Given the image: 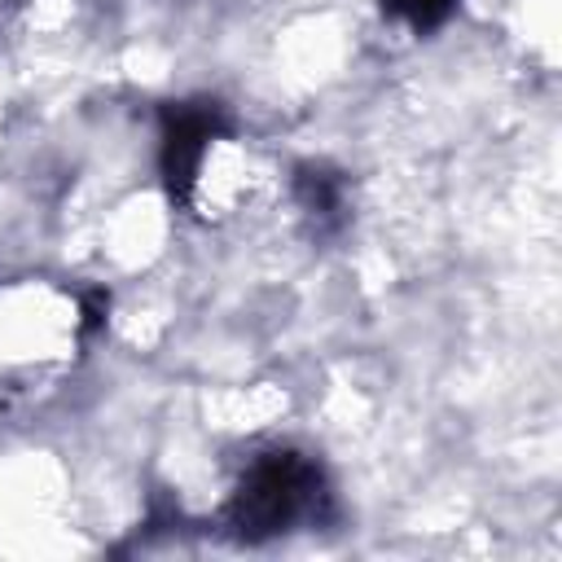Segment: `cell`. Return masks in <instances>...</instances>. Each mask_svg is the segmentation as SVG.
<instances>
[{"mask_svg":"<svg viewBox=\"0 0 562 562\" xmlns=\"http://www.w3.org/2000/svg\"><path fill=\"white\" fill-rule=\"evenodd\" d=\"M105 312H110V294H105V290H92V294L83 299V334L101 329V325H105Z\"/></svg>","mask_w":562,"mask_h":562,"instance_id":"obj_5","label":"cell"},{"mask_svg":"<svg viewBox=\"0 0 562 562\" xmlns=\"http://www.w3.org/2000/svg\"><path fill=\"white\" fill-rule=\"evenodd\" d=\"M162 145H158V167H162V184L171 193V202H189L202 154L215 136L228 132V114L220 101H167L162 105Z\"/></svg>","mask_w":562,"mask_h":562,"instance_id":"obj_2","label":"cell"},{"mask_svg":"<svg viewBox=\"0 0 562 562\" xmlns=\"http://www.w3.org/2000/svg\"><path fill=\"white\" fill-rule=\"evenodd\" d=\"M294 193H299V202L312 215H338V206H342V176L329 171V167L303 162L294 171Z\"/></svg>","mask_w":562,"mask_h":562,"instance_id":"obj_3","label":"cell"},{"mask_svg":"<svg viewBox=\"0 0 562 562\" xmlns=\"http://www.w3.org/2000/svg\"><path fill=\"white\" fill-rule=\"evenodd\" d=\"M321 501H325L321 465L294 448H272L255 457V465L241 474L224 518L237 540L259 544V540L290 531L299 518L316 514Z\"/></svg>","mask_w":562,"mask_h":562,"instance_id":"obj_1","label":"cell"},{"mask_svg":"<svg viewBox=\"0 0 562 562\" xmlns=\"http://www.w3.org/2000/svg\"><path fill=\"white\" fill-rule=\"evenodd\" d=\"M457 4H461V0H382V13L408 22L417 35H426V31L443 26V22L452 18Z\"/></svg>","mask_w":562,"mask_h":562,"instance_id":"obj_4","label":"cell"}]
</instances>
